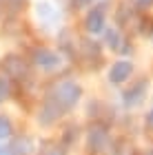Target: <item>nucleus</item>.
Returning a JSON list of instances; mask_svg holds the SVG:
<instances>
[{
    "instance_id": "f257e3e1",
    "label": "nucleus",
    "mask_w": 153,
    "mask_h": 155,
    "mask_svg": "<svg viewBox=\"0 0 153 155\" xmlns=\"http://www.w3.org/2000/svg\"><path fill=\"white\" fill-rule=\"evenodd\" d=\"M129 73H131L129 62H118V64L111 69V80L113 82H122L124 78H129Z\"/></svg>"
},
{
    "instance_id": "f03ea898",
    "label": "nucleus",
    "mask_w": 153,
    "mask_h": 155,
    "mask_svg": "<svg viewBox=\"0 0 153 155\" xmlns=\"http://www.w3.org/2000/svg\"><path fill=\"white\" fill-rule=\"evenodd\" d=\"M115 155H133V146L127 144V142H122V144H120V149L115 151Z\"/></svg>"
},
{
    "instance_id": "7ed1b4c3",
    "label": "nucleus",
    "mask_w": 153,
    "mask_h": 155,
    "mask_svg": "<svg viewBox=\"0 0 153 155\" xmlns=\"http://www.w3.org/2000/svg\"><path fill=\"white\" fill-rule=\"evenodd\" d=\"M7 135H9V124L5 120H0V140H5Z\"/></svg>"
}]
</instances>
